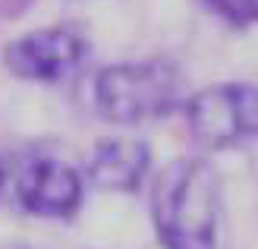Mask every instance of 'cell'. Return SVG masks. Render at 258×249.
Segmentation results:
<instances>
[{
	"label": "cell",
	"mask_w": 258,
	"mask_h": 249,
	"mask_svg": "<svg viewBox=\"0 0 258 249\" xmlns=\"http://www.w3.org/2000/svg\"><path fill=\"white\" fill-rule=\"evenodd\" d=\"M88 180L76 164L50 155L29 158L13 180V195L16 205L32 218L44 221H70L82 212L85 205Z\"/></svg>",
	"instance_id": "5"
},
{
	"label": "cell",
	"mask_w": 258,
	"mask_h": 249,
	"mask_svg": "<svg viewBox=\"0 0 258 249\" xmlns=\"http://www.w3.org/2000/svg\"><path fill=\"white\" fill-rule=\"evenodd\" d=\"M186 101V76L170 57L107 63L92 76V104L110 126H142L176 114Z\"/></svg>",
	"instance_id": "2"
},
{
	"label": "cell",
	"mask_w": 258,
	"mask_h": 249,
	"mask_svg": "<svg viewBox=\"0 0 258 249\" xmlns=\"http://www.w3.org/2000/svg\"><path fill=\"white\" fill-rule=\"evenodd\" d=\"M7 183H10V164H7V158H4V155H0V195H4Z\"/></svg>",
	"instance_id": "9"
},
{
	"label": "cell",
	"mask_w": 258,
	"mask_h": 249,
	"mask_svg": "<svg viewBox=\"0 0 258 249\" xmlns=\"http://www.w3.org/2000/svg\"><path fill=\"white\" fill-rule=\"evenodd\" d=\"M221 174L208 158H173L148 177V215L161 249H217Z\"/></svg>",
	"instance_id": "1"
},
{
	"label": "cell",
	"mask_w": 258,
	"mask_h": 249,
	"mask_svg": "<svg viewBox=\"0 0 258 249\" xmlns=\"http://www.w3.org/2000/svg\"><path fill=\"white\" fill-rule=\"evenodd\" d=\"M88 54H92V44L79 29L41 25V29L10 38L0 51V60H4V70L19 82L60 85L85 67Z\"/></svg>",
	"instance_id": "4"
},
{
	"label": "cell",
	"mask_w": 258,
	"mask_h": 249,
	"mask_svg": "<svg viewBox=\"0 0 258 249\" xmlns=\"http://www.w3.org/2000/svg\"><path fill=\"white\" fill-rule=\"evenodd\" d=\"M202 7L230 29L258 25V0H202Z\"/></svg>",
	"instance_id": "7"
},
{
	"label": "cell",
	"mask_w": 258,
	"mask_h": 249,
	"mask_svg": "<svg viewBox=\"0 0 258 249\" xmlns=\"http://www.w3.org/2000/svg\"><path fill=\"white\" fill-rule=\"evenodd\" d=\"M35 4H38V0H0V19H19Z\"/></svg>",
	"instance_id": "8"
},
{
	"label": "cell",
	"mask_w": 258,
	"mask_h": 249,
	"mask_svg": "<svg viewBox=\"0 0 258 249\" xmlns=\"http://www.w3.org/2000/svg\"><path fill=\"white\" fill-rule=\"evenodd\" d=\"M154 170L151 145L139 136H101L85 161V180L104 192H139Z\"/></svg>",
	"instance_id": "6"
},
{
	"label": "cell",
	"mask_w": 258,
	"mask_h": 249,
	"mask_svg": "<svg viewBox=\"0 0 258 249\" xmlns=\"http://www.w3.org/2000/svg\"><path fill=\"white\" fill-rule=\"evenodd\" d=\"M183 120L196 145L208 152L258 139V82L227 79L205 85L183 101Z\"/></svg>",
	"instance_id": "3"
}]
</instances>
